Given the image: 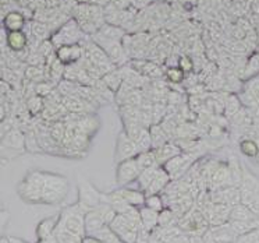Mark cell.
Returning <instances> with one entry per match:
<instances>
[{"mask_svg": "<svg viewBox=\"0 0 259 243\" xmlns=\"http://www.w3.org/2000/svg\"><path fill=\"white\" fill-rule=\"evenodd\" d=\"M140 154L137 143L127 136L125 131H120L117 138H116V148H114V161L120 164L123 161H127L130 158H136Z\"/></svg>", "mask_w": 259, "mask_h": 243, "instance_id": "obj_5", "label": "cell"}, {"mask_svg": "<svg viewBox=\"0 0 259 243\" xmlns=\"http://www.w3.org/2000/svg\"><path fill=\"white\" fill-rule=\"evenodd\" d=\"M2 144H3V153L5 151H13L16 154H21L27 150L25 134H23L20 130H16V129L3 133Z\"/></svg>", "mask_w": 259, "mask_h": 243, "instance_id": "obj_7", "label": "cell"}, {"mask_svg": "<svg viewBox=\"0 0 259 243\" xmlns=\"http://www.w3.org/2000/svg\"><path fill=\"white\" fill-rule=\"evenodd\" d=\"M52 87L49 83H45V81H40L36 84V88H35V94L39 96H46L51 94Z\"/></svg>", "mask_w": 259, "mask_h": 243, "instance_id": "obj_38", "label": "cell"}, {"mask_svg": "<svg viewBox=\"0 0 259 243\" xmlns=\"http://www.w3.org/2000/svg\"><path fill=\"white\" fill-rule=\"evenodd\" d=\"M134 68H136L138 73H141L142 76L145 77H149V79H159L162 77V70L159 66H156L155 63L151 62H134Z\"/></svg>", "mask_w": 259, "mask_h": 243, "instance_id": "obj_17", "label": "cell"}, {"mask_svg": "<svg viewBox=\"0 0 259 243\" xmlns=\"http://www.w3.org/2000/svg\"><path fill=\"white\" fill-rule=\"evenodd\" d=\"M81 56H82V49H81V45H79V44L63 45L59 46V49H57L56 57L63 63V64L75 63Z\"/></svg>", "mask_w": 259, "mask_h": 243, "instance_id": "obj_13", "label": "cell"}, {"mask_svg": "<svg viewBox=\"0 0 259 243\" xmlns=\"http://www.w3.org/2000/svg\"><path fill=\"white\" fill-rule=\"evenodd\" d=\"M17 193L20 197L23 198L25 203L29 204H42L44 190L42 187L36 186L34 183H29L25 179L18 183Z\"/></svg>", "mask_w": 259, "mask_h": 243, "instance_id": "obj_9", "label": "cell"}, {"mask_svg": "<svg viewBox=\"0 0 259 243\" xmlns=\"http://www.w3.org/2000/svg\"><path fill=\"white\" fill-rule=\"evenodd\" d=\"M9 242L10 243H27L23 239H20V237H14V236H9Z\"/></svg>", "mask_w": 259, "mask_h": 243, "instance_id": "obj_44", "label": "cell"}, {"mask_svg": "<svg viewBox=\"0 0 259 243\" xmlns=\"http://www.w3.org/2000/svg\"><path fill=\"white\" fill-rule=\"evenodd\" d=\"M166 77L170 83L173 84H180L181 81L184 80V72L180 67H170L166 72Z\"/></svg>", "mask_w": 259, "mask_h": 243, "instance_id": "obj_34", "label": "cell"}, {"mask_svg": "<svg viewBox=\"0 0 259 243\" xmlns=\"http://www.w3.org/2000/svg\"><path fill=\"white\" fill-rule=\"evenodd\" d=\"M3 24L9 32L13 31H21L25 24V18L20 12H10L6 17L3 18Z\"/></svg>", "mask_w": 259, "mask_h": 243, "instance_id": "obj_19", "label": "cell"}, {"mask_svg": "<svg viewBox=\"0 0 259 243\" xmlns=\"http://www.w3.org/2000/svg\"><path fill=\"white\" fill-rule=\"evenodd\" d=\"M66 131H67L66 126L63 125L62 122L59 120V122H56L55 125L51 126V130H49V133H51L52 138L59 144V143H62L63 140H64V137H66Z\"/></svg>", "mask_w": 259, "mask_h": 243, "instance_id": "obj_31", "label": "cell"}, {"mask_svg": "<svg viewBox=\"0 0 259 243\" xmlns=\"http://www.w3.org/2000/svg\"><path fill=\"white\" fill-rule=\"evenodd\" d=\"M81 38V32H79L78 25L74 23L73 20H70L67 24H64L62 29H59V32L55 35L53 41L57 42V45H74L77 44Z\"/></svg>", "mask_w": 259, "mask_h": 243, "instance_id": "obj_8", "label": "cell"}, {"mask_svg": "<svg viewBox=\"0 0 259 243\" xmlns=\"http://www.w3.org/2000/svg\"><path fill=\"white\" fill-rule=\"evenodd\" d=\"M29 183H34L36 186L42 187L44 190H56L63 194H68L70 190V182L66 176L45 172V170H29L24 178Z\"/></svg>", "mask_w": 259, "mask_h": 243, "instance_id": "obj_2", "label": "cell"}, {"mask_svg": "<svg viewBox=\"0 0 259 243\" xmlns=\"http://www.w3.org/2000/svg\"><path fill=\"white\" fill-rule=\"evenodd\" d=\"M256 41H258V44H259V32H258V35H256Z\"/></svg>", "mask_w": 259, "mask_h": 243, "instance_id": "obj_45", "label": "cell"}, {"mask_svg": "<svg viewBox=\"0 0 259 243\" xmlns=\"http://www.w3.org/2000/svg\"><path fill=\"white\" fill-rule=\"evenodd\" d=\"M194 161L195 159L192 158L191 154L183 151L180 155H177L175 158L170 159L169 162H166L163 165V168L170 175L171 181H177V179L183 178L188 170L191 169V166L194 165Z\"/></svg>", "mask_w": 259, "mask_h": 243, "instance_id": "obj_6", "label": "cell"}, {"mask_svg": "<svg viewBox=\"0 0 259 243\" xmlns=\"http://www.w3.org/2000/svg\"><path fill=\"white\" fill-rule=\"evenodd\" d=\"M145 207L153 210V211L160 213L162 210L166 209V205H164L163 201V196H162V194H149V196H147Z\"/></svg>", "mask_w": 259, "mask_h": 243, "instance_id": "obj_29", "label": "cell"}, {"mask_svg": "<svg viewBox=\"0 0 259 243\" xmlns=\"http://www.w3.org/2000/svg\"><path fill=\"white\" fill-rule=\"evenodd\" d=\"M118 192L124 198V201L130 205H134L141 209L142 205H145V200H147V194L140 189H128V187H118Z\"/></svg>", "mask_w": 259, "mask_h": 243, "instance_id": "obj_14", "label": "cell"}, {"mask_svg": "<svg viewBox=\"0 0 259 243\" xmlns=\"http://www.w3.org/2000/svg\"><path fill=\"white\" fill-rule=\"evenodd\" d=\"M78 203L87 213L94 210L102 203V193L84 176H78Z\"/></svg>", "mask_w": 259, "mask_h": 243, "instance_id": "obj_3", "label": "cell"}, {"mask_svg": "<svg viewBox=\"0 0 259 243\" xmlns=\"http://www.w3.org/2000/svg\"><path fill=\"white\" fill-rule=\"evenodd\" d=\"M149 131H151V137H152V148L160 147L166 143L169 142V137H167V133L163 129V126L160 125H152L149 127Z\"/></svg>", "mask_w": 259, "mask_h": 243, "instance_id": "obj_22", "label": "cell"}, {"mask_svg": "<svg viewBox=\"0 0 259 243\" xmlns=\"http://www.w3.org/2000/svg\"><path fill=\"white\" fill-rule=\"evenodd\" d=\"M59 221H60V213L53 217H48V218H44L40 221L39 224L36 225V229H35V235H36V239L38 240H44V239H48L55 235L57 226H59Z\"/></svg>", "mask_w": 259, "mask_h": 243, "instance_id": "obj_10", "label": "cell"}, {"mask_svg": "<svg viewBox=\"0 0 259 243\" xmlns=\"http://www.w3.org/2000/svg\"><path fill=\"white\" fill-rule=\"evenodd\" d=\"M137 161H138V165L141 170L149 169V168H155V166H159L158 159H156V155H155V151L153 150H149V151H144V153H140L136 157Z\"/></svg>", "mask_w": 259, "mask_h": 243, "instance_id": "obj_23", "label": "cell"}, {"mask_svg": "<svg viewBox=\"0 0 259 243\" xmlns=\"http://www.w3.org/2000/svg\"><path fill=\"white\" fill-rule=\"evenodd\" d=\"M32 34L36 38H45L48 35V25L39 23V21H35V23H32Z\"/></svg>", "mask_w": 259, "mask_h": 243, "instance_id": "obj_37", "label": "cell"}, {"mask_svg": "<svg viewBox=\"0 0 259 243\" xmlns=\"http://www.w3.org/2000/svg\"><path fill=\"white\" fill-rule=\"evenodd\" d=\"M248 91H251L252 94H255L256 96H259V79H255L251 81V85H249Z\"/></svg>", "mask_w": 259, "mask_h": 243, "instance_id": "obj_40", "label": "cell"}, {"mask_svg": "<svg viewBox=\"0 0 259 243\" xmlns=\"http://www.w3.org/2000/svg\"><path fill=\"white\" fill-rule=\"evenodd\" d=\"M25 79L35 83H40L44 80V70L40 66H28L25 68Z\"/></svg>", "mask_w": 259, "mask_h": 243, "instance_id": "obj_33", "label": "cell"}, {"mask_svg": "<svg viewBox=\"0 0 259 243\" xmlns=\"http://www.w3.org/2000/svg\"><path fill=\"white\" fill-rule=\"evenodd\" d=\"M170 182H171V178H170L169 173L164 170L163 166H159L156 176L153 178L152 183L149 185L145 194L147 196H149V194H162L166 190V187L170 185Z\"/></svg>", "mask_w": 259, "mask_h": 243, "instance_id": "obj_12", "label": "cell"}, {"mask_svg": "<svg viewBox=\"0 0 259 243\" xmlns=\"http://www.w3.org/2000/svg\"><path fill=\"white\" fill-rule=\"evenodd\" d=\"M105 220L96 210H91L85 215V232L87 235H94L96 231H99L102 226H105Z\"/></svg>", "mask_w": 259, "mask_h": 243, "instance_id": "obj_16", "label": "cell"}, {"mask_svg": "<svg viewBox=\"0 0 259 243\" xmlns=\"http://www.w3.org/2000/svg\"><path fill=\"white\" fill-rule=\"evenodd\" d=\"M153 151H155V155H156V159H158L159 166H163L166 162H169L170 159L175 158V157H177V155H180L183 153L180 146L171 142H167L163 146L155 148Z\"/></svg>", "mask_w": 259, "mask_h": 243, "instance_id": "obj_11", "label": "cell"}, {"mask_svg": "<svg viewBox=\"0 0 259 243\" xmlns=\"http://www.w3.org/2000/svg\"><path fill=\"white\" fill-rule=\"evenodd\" d=\"M63 68H64V64L56 57V60L52 63V64H49V74H51L53 79L59 80L63 76Z\"/></svg>", "mask_w": 259, "mask_h": 243, "instance_id": "obj_36", "label": "cell"}, {"mask_svg": "<svg viewBox=\"0 0 259 243\" xmlns=\"http://www.w3.org/2000/svg\"><path fill=\"white\" fill-rule=\"evenodd\" d=\"M179 67L184 72V73H188V72H191L192 68H194V63L190 57L187 56H181L179 59Z\"/></svg>", "mask_w": 259, "mask_h": 243, "instance_id": "obj_39", "label": "cell"}, {"mask_svg": "<svg viewBox=\"0 0 259 243\" xmlns=\"http://www.w3.org/2000/svg\"><path fill=\"white\" fill-rule=\"evenodd\" d=\"M28 37L23 31H13L7 35V45L12 48L14 52H21L27 48Z\"/></svg>", "mask_w": 259, "mask_h": 243, "instance_id": "obj_18", "label": "cell"}, {"mask_svg": "<svg viewBox=\"0 0 259 243\" xmlns=\"http://www.w3.org/2000/svg\"><path fill=\"white\" fill-rule=\"evenodd\" d=\"M175 211L169 207L163 209L159 213V228H169L171 226V222L175 221Z\"/></svg>", "mask_w": 259, "mask_h": 243, "instance_id": "obj_30", "label": "cell"}, {"mask_svg": "<svg viewBox=\"0 0 259 243\" xmlns=\"http://www.w3.org/2000/svg\"><path fill=\"white\" fill-rule=\"evenodd\" d=\"M159 166H155V168H149V169L141 170V173L137 179V183H138V189L142 190V192H147V189L149 187V185L152 183L153 178L156 176V172H158Z\"/></svg>", "mask_w": 259, "mask_h": 243, "instance_id": "obj_24", "label": "cell"}, {"mask_svg": "<svg viewBox=\"0 0 259 243\" xmlns=\"http://www.w3.org/2000/svg\"><path fill=\"white\" fill-rule=\"evenodd\" d=\"M238 148L240 153L248 158H256L259 155V146L255 138H242L238 144Z\"/></svg>", "mask_w": 259, "mask_h": 243, "instance_id": "obj_21", "label": "cell"}, {"mask_svg": "<svg viewBox=\"0 0 259 243\" xmlns=\"http://www.w3.org/2000/svg\"><path fill=\"white\" fill-rule=\"evenodd\" d=\"M259 74V52L253 53L252 56L248 59L247 64L244 66L242 79H253Z\"/></svg>", "mask_w": 259, "mask_h": 243, "instance_id": "obj_25", "label": "cell"}, {"mask_svg": "<svg viewBox=\"0 0 259 243\" xmlns=\"http://www.w3.org/2000/svg\"><path fill=\"white\" fill-rule=\"evenodd\" d=\"M236 243H259V228L238 236Z\"/></svg>", "mask_w": 259, "mask_h": 243, "instance_id": "obj_35", "label": "cell"}, {"mask_svg": "<svg viewBox=\"0 0 259 243\" xmlns=\"http://www.w3.org/2000/svg\"><path fill=\"white\" fill-rule=\"evenodd\" d=\"M51 49H52V44L51 42H48V41H46V42H44V45L40 46V55H44V56H48V55H49V52H51Z\"/></svg>", "mask_w": 259, "mask_h": 243, "instance_id": "obj_41", "label": "cell"}, {"mask_svg": "<svg viewBox=\"0 0 259 243\" xmlns=\"http://www.w3.org/2000/svg\"><path fill=\"white\" fill-rule=\"evenodd\" d=\"M99 34L113 41H120V38L123 37L121 29L116 28L114 25H102L101 29H99Z\"/></svg>", "mask_w": 259, "mask_h": 243, "instance_id": "obj_32", "label": "cell"}, {"mask_svg": "<svg viewBox=\"0 0 259 243\" xmlns=\"http://www.w3.org/2000/svg\"><path fill=\"white\" fill-rule=\"evenodd\" d=\"M137 146H138V150L140 153H144V151H149V150H153L152 148V137H151V131H149V127H144L141 131V134L138 136V138L136 140Z\"/></svg>", "mask_w": 259, "mask_h": 243, "instance_id": "obj_27", "label": "cell"}, {"mask_svg": "<svg viewBox=\"0 0 259 243\" xmlns=\"http://www.w3.org/2000/svg\"><path fill=\"white\" fill-rule=\"evenodd\" d=\"M141 173V168L138 165L137 158H130L117 164L116 168V185L117 187L128 186L130 183L137 182Z\"/></svg>", "mask_w": 259, "mask_h": 243, "instance_id": "obj_4", "label": "cell"}, {"mask_svg": "<svg viewBox=\"0 0 259 243\" xmlns=\"http://www.w3.org/2000/svg\"><path fill=\"white\" fill-rule=\"evenodd\" d=\"M141 220H142V226L147 232H153L159 226V213L158 211H153V210L148 209L145 205H142L141 209Z\"/></svg>", "mask_w": 259, "mask_h": 243, "instance_id": "obj_15", "label": "cell"}, {"mask_svg": "<svg viewBox=\"0 0 259 243\" xmlns=\"http://www.w3.org/2000/svg\"><path fill=\"white\" fill-rule=\"evenodd\" d=\"M241 105L242 102L240 96H237L236 94H229L225 99V109H223L225 115L227 118L233 119L237 113L241 111Z\"/></svg>", "mask_w": 259, "mask_h": 243, "instance_id": "obj_20", "label": "cell"}, {"mask_svg": "<svg viewBox=\"0 0 259 243\" xmlns=\"http://www.w3.org/2000/svg\"><path fill=\"white\" fill-rule=\"evenodd\" d=\"M82 243H103L102 240H99L98 237L92 236V235H85L82 237Z\"/></svg>", "mask_w": 259, "mask_h": 243, "instance_id": "obj_42", "label": "cell"}, {"mask_svg": "<svg viewBox=\"0 0 259 243\" xmlns=\"http://www.w3.org/2000/svg\"><path fill=\"white\" fill-rule=\"evenodd\" d=\"M45 101L42 99V96L36 95L35 94L34 96H29L28 101H27V109H28V112L35 116V115H38V113L44 112L45 111Z\"/></svg>", "mask_w": 259, "mask_h": 243, "instance_id": "obj_28", "label": "cell"}, {"mask_svg": "<svg viewBox=\"0 0 259 243\" xmlns=\"http://www.w3.org/2000/svg\"><path fill=\"white\" fill-rule=\"evenodd\" d=\"M85 215H87V211L78 201L73 205H68L63 211H60V221H59L57 229L84 237L87 235Z\"/></svg>", "mask_w": 259, "mask_h": 243, "instance_id": "obj_1", "label": "cell"}, {"mask_svg": "<svg viewBox=\"0 0 259 243\" xmlns=\"http://www.w3.org/2000/svg\"><path fill=\"white\" fill-rule=\"evenodd\" d=\"M103 83L107 85L109 90H112L113 92L120 90V87L123 85V76L121 74L116 73V72H110L103 76Z\"/></svg>", "mask_w": 259, "mask_h": 243, "instance_id": "obj_26", "label": "cell"}, {"mask_svg": "<svg viewBox=\"0 0 259 243\" xmlns=\"http://www.w3.org/2000/svg\"><path fill=\"white\" fill-rule=\"evenodd\" d=\"M38 243H60V240L57 239L56 235H53V236L44 239V240H38Z\"/></svg>", "mask_w": 259, "mask_h": 243, "instance_id": "obj_43", "label": "cell"}]
</instances>
